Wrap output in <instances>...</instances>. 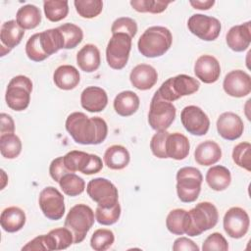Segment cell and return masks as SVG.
Returning a JSON list of instances; mask_svg holds the SVG:
<instances>
[{
	"label": "cell",
	"instance_id": "cell-1",
	"mask_svg": "<svg viewBox=\"0 0 251 251\" xmlns=\"http://www.w3.org/2000/svg\"><path fill=\"white\" fill-rule=\"evenodd\" d=\"M65 127L75 142L82 145H97L102 143L108 134L107 123L100 117H87L82 112L70 114Z\"/></svg>",
	"mask_w": 251,
	"mask_h": 251
},
{
	"label": "cell",
	"instance_id": "cell-2",
	"mask_svg": "<svg viewBox=\"0 0 251 251\" xmlns=\"http://www.w3.org/2000/svg\"><path fill=\"white\" fill-rule=\"evenodd\" d=\"M219 220L216 206L208 201L199 202L194 208L186 212L184 233L188 236H198L213 228Z\"/></svg>",
	"mask_w": 251,
	"mask_h": 251
},
{
	"label": "cell",
	"instance_id": "cell-3",
	"mask_svg": "<svg viewBox=\"0 0 251 251\" xmlns=\"http://www.w3.org/2000/svg\"><path fill=\"white\" fill-rule=\"evenodd\" d=\"M173 35L169 28L153 25L144 30L140 35L137 47L138 51L147 58L163 56L172 46Z\"/></svg>",
	"mask_w": 251,
	"mask_h": 251
},
{
	"label": "cell",
	"instance_id": "cell-4",
	"mask_svg": "<svg viewBox=\"0 0 251 251\" xmlns=\"http://www.w3.org/2000/svg\"><path fill=\"white\" fill-rule=\"evenodd\" d=\"M94 222L93 210L86 204H76L70 209L64 226L71 230L74 236V243L77 244L84 240Z\"/></svg>",
	"mask_w": 251,
	"mask_h": 251
},
{
	"label": "cell",
	"instance_id": "cell-5",
	"mask_svg": "<svg viewBox=\"0 0 251 251\" xmlns=\"http://www.w3.org/2000/svg\"><path fill=\"white\" fill-rule=\"evenodd\" d=\"M203 176L194 167L180 168L176 173V193L178 199L184 203L196 201L201 191Z\"/></svg>",
	"mask_w": 251,
	"mask_h": 251
},
{
	"label": "cell",
	"instance_id": "cell-6",
	"mask_svg": "<svg viewBox=\"0 0 251 251\" xmlns=\"http://www.w3.org/2000/svg\"><path fill=\"white\" fill-rule=\"evenodd\" d=\"M199 87L200 82L196 78L181 74L174 77H170L164 81L157 90V93L162 99L173 102L182 96L195 93L198 91Z\"/></svg>",
	"mask_w": 251,
	"mask_h": 251
},
{
	"label": "cell",
	"instance_id": "cell-7",
	"mask_svg": "<svg viewBox=\"0 0 251 251\" xmlns=\"http://www.w3.org/2000/svg\"><path fill=\"white\" fill-rule=\"evenodd\" d=\"M31 91L32 81L29 77L23 75L14 76L9 81L5 93L8 107L17 112L25 110L30 102Z\"/></svg>",
	"mask_w": 251,
	"mask_h": 251
},
{
	"label": "cell",
	"instance_id": "cell-8",
	"mask_svg": "<svg viewBox=\"0 0 251 251\" xmlns=\"http://www.w3.org/2000/svg\"><path fill=\"white\" fill-rule=\"evenodd\" d=\"M176 114L175 105L162 99L156 91L151 99L148 113V124L151 128L156 131L167 130L174 123Z\"/></svg>",
	"mask_w": 251,
	"mask_h": 251
},
{
	"label": "cell",
	"instance_id": "cell-9",
	"mask_svg": "<svg viewBox=\"0 0 251 251\" xmlns=\"http://www.w3.org/2000/svg\"><path fill=\"white\" fill-rule=\"evenodd\" d=\"M131 50V37L126 33H115L106 47V60L110 68L122 70L126 67Z\"/></svg>",
	"mask_w": 251,
	"mask_h": 251
},
{
	"label": "cell",
	"instance_id": "cell-10",
	"mask_svg": "<svg viewBox=\"0 0 251 251\" xmlns=\"http://www.w3.org/2000/svg\"><path fill=\"white\" fill-rule=\"evenodd\" d=\"M86 192L99 207L109 208L119 202L118 188L113 182L104 177H96L89 180Z\"/></svg>",
	"mask_w": 251,
	"mask_h": 251
},
{
	"label": "cell",
	"instance_id": "cell-11",
	"mask_svg": "<svg viewBox=\"0 0 251 251\" xmlns=\"http://www.w3.org/2000/svg\"><path fill=\"white\" fill-rule=\"evenodd\" d=\"M189 31L204 41H213L220 35L221 22L214 17L194 14L187 21Z\"/></svg>",
	"mask_w": 251,
	"mask_h": 251
},
{
	"label": "cell",
	"instance_id": "cell-12",
	"mask_svg": "<svg viewBox=\"0 0 251 251\" xmlns=\"http://www.w3.org/2000/svg\"><path fill=\"white\" fill-rule=\"evenodd\" d=\"M38 204L43 215L51 221L61 220L65 214L64 196L54 186H47L41 190Z\"/></svg>",
	"mask_w": 251,
	"mask_h": 251
},
{
	"label": "cell",
	"instance_id": "cell-13",
	"mask_svg": "<svg viewBox=\"0 0 251 251\" xmlns=\"http://www.w3.org/2000/svg\"><path fill=\"white\" fill-rule=\"evenodd\" d=\"M180 121L183 127L196 136L205 135L210 127V120L207 114L195 105L186 106L181 110Z\"/></svg>",
	"mask_w": 251,
	"mask_h": 251
},
{
	"label": "cell",
	"instance_id": "cell-14",
	"mask_svg": "<svg viewBox=\"0 0 251 251\" xmlns=\"http://www.w3.org/2000/svg\"><path fill=\"white\" fill-rule=\"evenodd\" d=\"M223 226L226 233L229 237L235 239L241 238L249 229V216L244 209L240 207H231L224 216Z\"/></svg>",
	"mask_w": 251,
	"mask_h": 251
},
{
	"label": "cell",
	"instance_id": "cell-15",
	"mask_svg": "<svg viewBox=\"0 0 251 251\" xmlns=\"http://www.w3.org/2000/svg\"><path fill=\"white\" fill-rule=\"evenodd\" d=\"M223 88L231 97H244L251 92V77L242 70H233L226 75Z\"/></svg>",
	"mask_w": 251,
	"mask_h": 251
},
{
	"label": "cell",
	"instance_id": "cell-16",
	"mask_svg": "<svg viewBox=\"0 0 251 251\" xmlns=\"http://www.w3.org/2000/svg\"><path fill=\"white\" fill-rule=\"evenodd\" d=\"M217 130L226 140L238 139L244 130V124L241 118L233 112H225L217 120Z\"/></svg>",
	"mask_w": 251,
	"mask_h": 251
},
{
	"label": "cell",
	"instance_id": "cell-17",
	"mask_svg": "<svg viewBox=\"0 0 251 251\" xmlns=\"http://www.w3.org/2000/svg\"><path fill=\"white\" fill-rule=\"evenodd\" d=\"M194 74L204 83L216 82L221 75V66L212 55H201L194 64Z\"/></svg>",
	"mask_w": 251,
	"mask_h": 251
},
{
	"label": "cell",
	"instance_id": "cell-18",
	"mask_svg": "<svg viewBox=\"0 0 251 251\" xmlns=\"http://www.w3.org/2000/svg\"><path fill=\"white\" fill-rule=\"evenodd\" d=\"M108 104L107 92L98 86H87L80 94L81 107L90 112L98 113L103 111Z\"/></svg>",
	"mask_w": 251,
	"mask_h": 251
},
{
	"label": "cell",
	"instance_id": "cell-19",
	"mask_svg": "<svg viewBox=\"0 0 251 251\" xmlns=\"http://www.w3.org/2000/svg\"><path fill=\"white\" fill-rule=\"evenodd\" d=\"M251 22L233 25L226 33V39L227 46L234 52L246 50L251 42Z\"/></svg>",
	"mask_w": 251,
	"mask_h": 251
},
{
	"label": "cell",
	"instance_id": "cell-20",
	"mask_svg": "<svg viewBox=\"0 0 251 251\" xmlns=\"http://www.w3.org/2000/svg\"><path fill=\"white\" fill-rule=\"evenodd\" d=\"M129 80L138 90H148L156 84L158 73L156 69L150 65L139 64L131 70Z\"/></svg>",
	"mask_w": 251,
	"mask_h": 251
},
{
	"label": "cell",
	"instance_id": "cell-21",
	"mask_svg": "<svg viewBox=\"0 0 251 251\" xmlns=\"http://www.w3.org/2000/svg\"><path fill=\"white\" fill-rule=\"evenodd\" d=\"M25 35V29H23L16 20H10L2 24L0 29V41H1V56H4L5 49L9 53L14 47L19 45Z\"/></svg>",
	"mask_w": 251,
	"mask_h": 251
},
{
	"label": "cell",
	"instance_id": "cell-22",
	"mask_svg": "<svg viewBox=\"0 0 251 251\" xmlns=\"http://www.w3.org/2000/svg\"><path fill=\"white\" fill-rule=\"evenodd\" d=\"M190 143L188 138L180 132L170 133L166 140V154L168 158L183 160L189 154Z\"/></svg>",
	"mask_w": 251,
	"mask_h": 251
},
{
	"label": "cell",
	"instance_id": "cell-23",
	"mask_svg": "<svg viewBox=\"0 0 251 251\" xmlns=\"http://www.w3.org/2000/svg\"><path fill=\"white\" fill-rule=\"evenodd\" d=\"M222 158L220 145L213 140L201 142L194 151V159L201 166H211L219 162Z\"/></svg>",
	"mask_w": 251,
	"mask_h": 251
},
{
	"label": "cell",
	"instance_id": "cell-24",
	"mask_svg": "<svg viewBox=\"0 0 251 251\" xmlns=\"http://www.w3.org/2000/svg\"><path fill=\"white\" fill-rule=\"evenodd\" d=\"M53 80L55 85L62 90H72L77 86L80 75L76 68L72 65L59 66L54 74Z\"/></svg>",
	"mask_w": 251,
	"mask_h": 251
},
{
	"label": "cell",
	"instance_id": "cell-25",
	"mask_svg": "<svg viewBox=\"0 0 251 251\" xmlns=\"http://www.w3.org/2000/svg\"><path fill=\"white\" fill-rule=\"evenodd\" d=\"M100 51L94 44H85L76 54V64L85 73H93L100 67Z\"/></svg>",
	"mask_w": 251,
	"mask_h": 251
},
{
	"label": "cell",
	"instance_id": "cell-26",
	"mask_svg": "<svg viewBox=\"0 0 251 251\" xmlns=\"http://www.w3.org/2000/svg\"><path fill=\"white\" fill-rule=\"evenodd\" d=\"M25 221V213L16 206L5 208L0 216L1 227L7 232H17L21 230L24 227Z\"/></svg>",
	"mask_w": 251,
	"mask_h": 251
},
{
	"label": "cell",
	"instance_id": "cell-27",
	"mask_svg": "<svg viewBox=\"0 0 251 251\" xmlns=\"http://www.w3.org/2000/svg\"><path fill=\"white\" fill-rule=\"evenodd\" d=\"M139 104V97L135 92L130 90L120 92L113 102L116 113L122 117H129L133 115L138 110Z\"/></svg>",
	"mask_w": 251,
	"mask_h": 251
},
{
	"label": "cell",
	"instance_id": "cell-28",
	"mask_svg": "<svg viewBox=\"0 0 251 251\" xmlns=\"http://www.w3.org/2000/svg\"><path fill=\"white\" fill-rule=\"evenodd\" d=\"M103 161L111 170H123L128 165L130 155L125 146L115 144L107 148L103 156Z\"/></svg>",
	"mask_w": 251,
	"mask_h": 251
},
{
	"label": "cell",
	"instance_id": "cell-29",
	"mask_svg": "<svg viewBox=\"0 0 251 251\" xmlns=\"http://www.w3.org/2000/svg\"><path fill=\"white\" fill-rule=\"evenodd\" d=\"M206 182L215 191L226 189L231 182V175L227 168L216 165L211 167L206 173Z\"/></svg>",
	"mask_w": 251,
	"mask_h": 251
},
{
	"label": "cell",
	"instance_id": "cell-30",
	"mask_svg": "<svg viewBox=\"0 0 251 251\" xmlns=\"http://www.w3.org/2000/svg\"><path fill=\"white\" fill-rule=\"evenodd\" d=\"M16 21L23 29H33L41 22V12L35 5L26 4L17 11Z\"/></svg>",
	"mask_w": 251,
	"mask_h": 251
},
{
	"label": "cell",
	"instance_id": "cell-31",
	"mask_svg": "<svg viewBox=\"0 0 251 251\" xmlns=\"http://www.w3.org/2000/svg\"><path fill=\"white\" fill-rule=\"evenodd\" d=\"M39 39L42 50L48 57L60 49H64L63 37L58 27L39 32Z\"/></svg>",
	"mask_w": 251,
	"mask_h": 251
},
{
	"label": "cell",
	"instance_id": "cell-32",
	"mask_svg": "<svg viewBox=\"0 0 251 251\" xmlns=\"http://www.w3.org/2000/svg\"><path fill=\"white\" fill-rule=\"evenodd\" d=\"M63 158L66 168L71 173L80 172L84 174L90 162L91 154H88L83 151L73 150L68 152L65 156H63Z\"/></svg>",
	"mask_w": 251,
	"mask_h": 251
},
{
	"label": "cell",
	"instance_id": "cell-33",
	"mask_svg": "<svg viewBox=\"0 0 251 251\" xmlns=\"http://www.w3.org/2000/svg\"><path fill=\"white\" fill-rule=\"evenodd\" d=\"M60 30L63 41H64V49H73L76 47L83 38L82 29L72 23H66L58 26Z\"/></svg>",
	"mask_w": 251,
	"mask_h": 251
},
{
	"label": "cell",
	"instance_id": "cell-34",
	"mask_svg": "<svg viewBox=\"0 0 251 251\" xmlns=\"http://www.w3.org/2000/svg\"><path fill=\"white\" fill-rule=\"evenodd\" d=\"M58 183L63 192L71 197L81 194L85 189V181L75 173H69L63 176Z\"/></svg>",
	"mask_w": 251,
	"mask_h": 251
},
{
	"label": "cell",
	"instance_id": "cell-35",
	"mask_svg": "<svg viewBox=\"0 0 251 251\" xmlns=\"http://www.w3.org/2000/svg\"><path fill=\"white\" fill-rule=\"evenodd\" d=\"M45 17L50 22H60L65 19L69 13V2L62 0H48L43 2Z\"/></svg>",
	"mask_w": 251,
	"mask_h": 251
},
{
	"label": "cell",
	"instance_id": "cell-36",
	"mask_svg": "<svg viewBox=\"0 0 251 251\" xmlns=\"http://www.w3.org/2000/svg\"><path fill=\"white\" fill-rule=\"evenodd\" d=\"M0 152L6 159H15L22 152V141L15 133L0 135Z\"/></svg>",
	"mask_w": 251,
	"mask_h": 251
},
{
	"label": "cell",
	"instance_id": "cell-37",
	"mask_svg": "<svg viewBox=\"0 0 251 251\" xmlns=\"http://www.w3.org/2000/svg\"><path fill=\"white\" fill-rule=\"evenodd\" d=\"M186 212L184 209H174L168 214L166 226L171 233L176 235L184 234Z\"/></svg>",
	"mask_w": 251,
	"mask_h": 251
},
{
	"label": "cell",
	"instance_id": "cell-38",
	"mask_svg": "<svg viewBox=\"0 0 251 251\" xmlns=\"http://www.w3.org/2000/svg\"><path fill=\"white\" fill-rule=\"evenodd\" d=\"M74 5L77 14L84 19L95 18L103 10L101 0H75Z\"/></svg>",
	"mask_w": 251,
	"mask_h": 251
},
{
	"label": "cell",
	"instance_id": "cell-39",
	"mask_svg": "<svg viewBox=\"0 0 251 251\" xmlns=\"http://www.w3.org/2000/svg\"><path fill=\"white\" fill-rule=\"evenodd\" d=\"M115 241L114 232L107 228L96 229L90 238V246L95 251H105L112 246Z\"/></svg>",
	"mask_w": 251,
	"mask_h": 251
},
{
	"label": "cell",
	"instance_id": "cell-40",
	"mask_svg": "<svg viewBox=\"0 0 251 251\" xmlns=\"http://www.w3.org/2000/svg\"><path fill=\"white\" fill-rule=\"evenodd\" d=\"M131 7L139 13H151L159 14L164 12L168 5L172 1H160V0H131Z\"/></svg>",
	"mask_w": 251,
	"mask_h": 251
},
{
	"label": "cell",
	"instance_id": "cell-41",
	"mask_svg": "<svg viewBox=\"0 0 251 251\" xmlns=\"http://www.w3.org/2000/svg\"><path fill=\"white\" fill-rule=\"evenodd\" d=\"M121 216V206L118 202L112 207L103 208L97 206L95 210V220L102 226H111L116 224Z\"/></svg>",
	"mask_w": 251,
	"mask_h": 251
},
{
	"label": "cell",
	"instance_id": "cell-42",
	"mask_svg": "<svg viewBox=\"0 0 251 251\" xmlns=\"http://www.w3.org/2000/svg\"><path fill=\"white\" fill-rule=\"evenodd\" d=\"M48 234L51 236L54 244V250H64L74 243V236L66 226L51 229Z\"/></svg>",
	"mask_w": 251,
	"mask_h": 251
},
{
	"label": "cell",
	"instance_id": "cell-43",
	"mask_svg": "<svg viewBox=\"0 0 251 251\" xmlns=\"http://www.w3.org/2000/svg\"><path fill=\"white\" fill-rule=\"evenodd\" d=\"M251 144L249 142H240L234 146L232 150V160L240 168L251 171L250 159H251Z\"/></svg>",
	"mask_w": 251,
	"mask_h": 251
},
{
	"label": "cell",
	"instance_id": "cell-44",
	"mask_svg": "<svg viewBox=\"0 0 251 251\" xmlns=\"http://www.w3.org/2000/svg\"><path fill=\"white\" fill-rule=\"evenodd\" d=\"M25 54L27 58L33 62H41L48 58V56L42 50L39 39V32L31 35L26 41Z\"/></svg>",
	"mask_w": 251,
	"mask_h": 251
},
{
	"label": "cell",
	"instance_id": "cell-45",
	"mask_svg": "<svg viewBox=\"0 0 251 251\" xmlns=\"http://www.w3.org/2000/svg\"><path fill=\"white\" fill-rule=\"evenodd\" d=\"M112 34L115 33H126L129 35L131 38L135 36L137 33V24L136 22L128 17H121L115 20L111 26Z\"/></svg>",
	"mask_w": 251,
	"mask_h": 251
},
{
	"label": "cell",
	"instance_id": "cell-46",
	"mask_svg": "<svg viewBox=\"0 0 251 251\" xmlns=\"http://www.w3.org/2000/svg\"><path fill=\"white\" fill-rule=\"evenodd\" d=\"M170 132L167 130H159L152 136L150 141V149L153 155L156 156L157 158H168L166 154V140Z\"/></svg>",
	"mask_w": 251,
	"mask_h": 251
},
{
	"label": "cell",
	"instance_id": "cell-47",
	"mask_svg": "<svg viewBox=\"0 0 251 251\" xmlns=\"http://www.w3.org/2000/svg\"><path fill=\"white\" fill-rule=\"evenodd\" d=\"M22 250L24 251H52L54 250V244L51 236L47 234H42L34 237L30 241H28L25 246L22 247Z\"/></svg>",
	"mask_w": 251,
	"mask_h": 251
},
{
	"label": "cell",
	"instance_id": "cell-48",
	"mask_svg": "<svg viewBox=\"0 0 251 251\" xmlns=\"http://www.w3.org/2000/svg\"><path fill=\"white\" fill-rule=\"evenodd\" d=\"M228 249V244L226 239L220 232H214L210 234L203 242V251H226Z\"/></svg>",
	"mask_w": 251,
	"mask_h": 251
},
{
	"label": "cell",
	"instance_id": "cell-49",
	"mask_svg": "<svg viewBox=\"0 0 251 251\" xmlns=\"http://www.w3.org/2000/svg\"><path fill=\"white\" fill-rule=\"evenodd\" d=\"M71 173L65 166L64 158L63 156H60L56 159H54L49 166V175L50 176L57 182L62 178L63 176Z\"/></svg>",
	"mask_w": 251,
	"mask_h": 251
},
{
	"label": "cell",
	"instance_id": "cell-50",
	"mask_svg": "<svg viewBox=\"0 0 251 251\" xmlns=\"http://www.w3.org/2000/svg\"><path fill=\"white\" fill-rule=\"evenodd\" d=\"M173 250L174 251H198L199 247L197 246V244L194 243V241H192L191 239L181 236L178 237L175 240L174 245H173Z\"/></svg>",
	"mask_w": 251,
	"mask_h": 251
},
{
	"label": "cell",
	"instance_id": "cell-51",
	"mask_svg": "<svg viewBox=\"0 0 251 251\" xmlns=\"http://www.w3.org/2000/svg\"><path fill=\"white\" fill-rule=\"evenodd\" d=\"M0 120H1V131L0 135L4 134H10L14 133L15 131V123L12 117L6 113L0 114Z\"/></svg>",
	"mask_w": 251,
	"mask_h": 251
},
{
	"label": "cell",
	"instance_id": "cell-52",
	"mask_svg": "<svg viewBox=\"0 0 251 251\" xmlns=\"http://www.w3.org/2000/svg\"><path fill=\"white\" fill-rule=\"evenodd\" d=\"M189 4L194 8L198 10H209L212 8L215 4L214 0H190Z\"/></svg>",
	"mask_w": 251,
	"mask_h": 251
},
{
	"label": "cell",
	"instance_id": "cell-53",
	"mask_svg": "<svg viewBox=\"0 0 251 251\" xmlns=\"http://www.w3.org/2000/svg\"><path fill=\"white\" fill-rule=\"evenodd\" d=\"M4 170H1V174H2V177H3V183H2V185H1V189H3L4 187H5V185H6V182H7V179L5 180V178H4V176H5V175H4Z\"/></svg>",
	"mask_w": 251,
	"mask_h": 251
}]
</instances>
